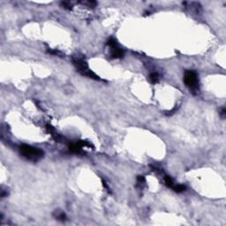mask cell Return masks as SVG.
Masks as SVG:
<instances>
[{"instance_id": "cell-1", "label": "cell", "mask_w": 226, "mask_h": 226, "mask_svg": "<svg viewBox=\"0 0 226 226\" xmlns=\"http://www.w3.org/2000/svg\"><path fill=\"white\" fill-rule=\"evenodd\" d=\"M20 152L23 157L32 162H37L43 156L42 150L30 145H26V144H23L20 147Z\"/></svg>"}, {"instance_id": "cell-2", "label": "cell", "mask_w": 226, "mask_h": 226, "mask_svg": "<svg viewBox=\"0 0 226 226\" xmlns=\"http://www.w3.org/2000/svg\"><path fill=\"white\" fill-rule=\"evenodd\" d=\"M73 62H74V65L76 67L77 71L80 74H82L83 76H86V77H88L90 79L96 80H101L100 77H98L94 72L90 70V68L88 67V66L87 64V62L83 58H80V57H75L73 58Z\"/></svg>"}, {"instance_id": "cell-3", "label": "cell", "mask_w": 226, "mask_h": 226, "mask_svg": "<svg viewBox=\"0 0 226 226\" xmlns=\"http://www.w3.org/2000/svg\"><path fill=\"white\" fill-rule=\"evenodd\" d=\"M184 82L192 92L198 91L199 80H198V75H197L196 72L191 71V70L186 71L184 75Z\"/></svg>"}, {"instance_id": "cell-4", "label": "cell", "mask_w": 226, "mask_h": 226, "mask_svg": "<svg viewBox=\"0 0 226 226\" xmlns=\"http://www.w3.org/2000/svg\"><path fill=\"white\" fill-rule=\"evenodd\" d=\"M107 45L110 48V53H111V57L113 58H120L124 56V50L119 47L117 42L115 39L111 38L109 41L107 42Z\"/></svg>"}, {"instance_id": "cell-5", "label": "cell", "mask_w": 226, "mask_h": 226, "mask_svg": "<svg viewBox=\"0 0 226 226\" xmlns=\"http://www.w3.org/2000/svg\"><path fill=\"white\" fill-rule=\"evenodd\" d=\"M69 149H70V151H72L73 153H75V154L82 153V147L80 146V144L79 142L73 143V144H71V145H69Z\"/></svg>"}, {"instance_id": "cell-6", "label": "cell", "mask_w": 226, "mask_h": 226, "mask_svg": "<svg viewBox=\"0 0 226 226\" xmlns=\"http://www.w3.org/2000/svg\"><path fill=\"white\" fill-rule=\"evenodd\" d=\"M53 216L55 217L57 220H59V221H62V222H64L66 220V214L61 211V210H56L55 212L53 213Z\"/></svg>"}, {"instance_id": "cell-7", "label": "cell", "mask_w": 226, "mask_h": 226, "mask_svg": "<svg viewBox=\"0 0 226 226\" xmlns=\"http://www.w3.org/2000/svg\"><path fill=\"white\" fill-rule=\"evenodd\" d=\"M164 183H165V185L168 186V187H170V188H171V189H173L174 188V186H175V182H174V180L171 178L170 176H167V175H165L164 177Z\"/></svg>"}, {"instance_id": "cell-8", "label": "cell", "mask_w": 226, "mask_h": 226, "mask_svg": "<svg viewBox=\"0 0 226 226\" xmlns=\"http://www.w3.org/2000/svg\"><path fill=\"white\" fill-rule=\"evenodd\" d=\"M149 81L152 83V84H156L159 82V80H160V77L158 75V74L156 73H153L149 75V78H148Z\"/></svg>"}, {"instance_id": "cell-9", "label": "cell", "mask_w": 226, "mask_h": 226, "mask_svg": "<svg viewBox=\"0 0 226 226\" xmlns=\"http://www.w3.org/2000/svg\"><path fill=\"white\" fill-rule=\"evenodd\" d=\"M145 178L143 176H138L137 178V185H136V187L140 188V189H142L143 188V186L145 185Z\"/></svg>"}, {"instance_id": "cell-10", "label": "cell", "mask_w": 226, "mask_h": 226, "mask_svg": "<svg viewBox=\"0 0 226 226\" xmlns=\"http://www.w3.org/2000/svg\"><path fill=\"white\" fill-rule=\"evenodd\" d=\"M81 5H83L87 7H89V8H95L97 5V3L95 1H82V2H80Z\"/></svg>"}, {"instance_id": "cell-11", "label": "cell", "mask_w": 226, "mask_h": 226, "mask_svg": "<svg viewBox=\"0 0 226 226\" xmlns=\"http://www.w3.org/2000/svg\"><path fill=\"white\" fill-rule=\"evenodd\" d=\"M173 190L176 192V193H182L186 190V186H183V185H180V184H176Z\"/></svg>"}, {"instance_id": "cell-12", "label": "cell", "mask_w": 226, "mask_h": 226, "mask_svg": "<svg viewBox=\"0 0 226 226\" xmlns=\"http://www.w3.org/2000/svg\"><path fill=\"white\" fill-rule=\"evenodd\" d=\"M61 5L64 7L65 9H68V10H71L72 8H73V4H72L71 2H61Z\"/></svg>"}, {"instance_id": "cell-13", "label": "cell", "mask_w": 226, "mask_h": 226, "mask_svg": "<svg viewBox=\"0 0 226 226\" xmlns=\"http://www.w3.org/2000/svg\"><path fill=\"white\" fill-rule=\"evenodd\" d=\"M49 53L50 54H54V55H57V56H62V53L59 51V50H50L49 49Z\"/></svg>"}, {"instance_id": "cell-14", "label": "cell", "mask_w": 226, "mask_h": 226, "mask_svg": "<svg viewBox=\"0 0 226 226\" xmlns=\"http://www.w3.org/2000/svg\"><path fill=\"white\" fill-rule=\"evenodd\" d=\"M225 112H226V111H225V109L223 108V109H222V111H221V112H220V115L222 116L223 119V117H225Z\"/></svg>"}]
</instances>
